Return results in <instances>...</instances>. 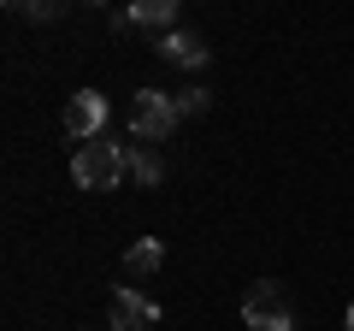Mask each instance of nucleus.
<instances>
[{"mask_svg": "<svg viewBox=\"0 0 354 331\" xmlns=\"http://www.w3.org/2000/svg\"><path fill=\"white\" fill-rule=\"evenodd\" d=\"M242 319H248V331H295V307H290V296H283V284H272V278L248 284Z\"/></svg>", "mask_w": 354, "mask_h": 331, "instance_id": "obj_3", "label": "nucleus"}, {"mask_svg": "<svg viewBox=\"0 0 354 331\" xmlns=\"http://www.w3.org/2000/svg\"><path fill=\"white\" fill-rule=\"evenodd\" d=\"M177 136V101L160 89H142L130 95V142H142V148H153V142Z\"/></svg>", "mask_w": 354, "mask_h": 331, "instance_id": "obj_2", "label": "nucleus"}, {"mask_svg": "<svg viewBox=\"0 0 354 331\" xmlns=\"http://www.w3.org/2000/svg\"><path fill=\"white\" fill-rule=\"evenodd\" d=\"M153 319H160V307H153L142 290H130V284L113 296V307H106V325H113V331H148Z\"/></svg>", "mask_w": 354, "mask_h": 331, "instance_id": "obj_5", "label": "nucleus"}, {"mask_svg": "<svg viewBox=\"0 0 354 331\" xmlns=\"http://www.w3.org/2000/svg\"><path fill=\"white\" fill-rule=\"evenodd\" d=\"M153 48H160L165 65H189V71H201V65L213 60V53H207V42L195 36V30H171V36H160Z\"/></svg>", "mask_w": 354, "mask_h": 331, "instance_id": "obj_6", "label": "nucleus"}, {"mask_svg": "<svg viewBox=\"0 0 354 331\" xmlns=\"http://www.w3.org/2000/svg\"><path fill=\"white\" fill-rule=\"evenodd\" d=\"M118 24L165 30V36H171V30H177V0H136V6H124V12H118Z\"/></svg>", "mask_w": 354, "mask_h": 331, "instance_id": "obj_7", "label": "nucleus"}, {"mask_svg": "<svg viewBox=\"0 0 354 331\" xmlns=\"http://www.w3.org/2000/svg\"><path fill=\"white\" fill-rule=\"evenodd\" d=\"M124 172H130V178L142 184V190H153V184L165 178L160 154H153V148H142V142H130V148H124Z\"/></svg>", "mask_w": 354, "mask_h": 331, "instance_id": "obj_9", "label": "nucleus"}, {"mask_svg": "<svg viewBox=\"0 0 354 331\" xmlns=\"http://www.w3.org/2000/svg\"><path fill=\"white\" fill-rule=\"evenodd\" d=\"M348 331H354V302H348Z\"/></svg>", "mask_w": 354, "mask_h": 331, "instance_id": "obj_12", "label": "nucleus"}, {"mask_svg": "<svg viewBox=\"0 0 354 331\" xmlns=\"http://www.w3.org/2000/svg\"><path fill=\"white\" fill-rule=\"evenodd\" d=\"M165 267V249H160V237H136L124 249V272H136V278H153V272Z\"/></svg>", "mask_w": 354, "mask_h": 331, "instance_id": "obj_8", "label": "nucleus"}, {"mask_svg": "<svg viewBox=\"0 0 354 331\" xmlns=\"http://www.w3.org/2000/svg\"><path fill=\"white\" fill-rule=\"evenodd\" d=\"M71 178H77V190H113L124 178V142H106V136L83 142L71 160Z\"/></svg>", "mask_w": 354, "mask_h": 331, "instance_id": "obj_1", "label": "nucleus"}, {"mask_svg": "<svg viewBox=\"0 0 354 331\" xmlns=\"http://www.w3.org/2000/svg\"><path fill=\"white\" fill-rule=\"evenodd\" d=\"M177 101V118H201L207 107H213V89H183V95H171Z\"/></svg>", "mask_w": 354, "mask_h": 331, "instance_id": "obj_10", "label": "nucleus"}, {"mask_svg": "<svg viewBox=\"0 0 354 331\" xmlns=\"http://www.w3.org/2000/svg\"><path fill=\"white\" fill-rule=\"evenodd\" d=\"M101 125H106V95L83 89V95H71V101H65V136L95 142V136H101Z\"/></svg>", "mask_w": 354, "mask_h": 331, "instance_id": "obj_4", "label": "nucleus"}, {"mask_svg": "<svg viewBox=\"0 0 354 331\" xmlns=\"http://www.w3.org/2000/svg\"><path fill=\"white\" fill-rule=\"evenodd\" d=\"M18 12H24V18H36V24H48V18H59L65 6H59V0H30V6H18Z\"/></svg>", "mask_w": 354, "mask_h": 331, "instance_id": "obj_11", "label": "nucleus"}]
</instances>
